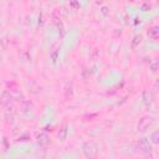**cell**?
Wrapping results in <instances>:
<instances>
[{"label": "cell", "instance_id": "6da1fadb", "mask_svg": "<svg viewBox=\"0 0 159 159\" xmlns=\"http://www.w3.org/2000/svg\"><path fill=\"white\" fill-rule=\"evenodd\" d=\"M24 97L21 94V92L16 91V89H6L2 92L1 98H0V103L2 106H6L9 103H11V101H21Z\"/></svg>", "mask_w": 159, "mask_h": 159}, {"label": "cell", "instance_id": "7a4b0ae2", "mask_svg": "<svg viewBox=\"0 0 159 159\" xmlns=\"http://www.w3.org/2000/svg\"><path fill=\"white\" fill-rule=\"evenodd\" d=\"M82 152H83V155L86 158L92 159V158H96L97 157L98 149H97V145L93 142H84L82 144Z\"/></svg>", "mask_w": 159, "mask_h": 159}, {"label": "cell", "instance_id": "3957f363", "mask_svg": "<svg viewBox=\"0 0 159 159\" xmlns=\"http://www.w3.org/2000/svg\"><path fill=\"white\" fill-rule=\"evenodd\" d=\"M153 123H154V118H153V117H150V116H144V117H142V118L139 119V122H138V124H137V130L140 132V133L147 132V130L153 125Z\"/></svg>", "mask_w": 159, "mask_h": 159}, {"label": "cell", "instance_id": "277c9868", "mask_svg": "<svg viewBox=\"0 0 159 159\" xmlns=\"http://www.w3.org/2000/svg\"><path fill=\"white\" fill-rule=\"evenodd\" d=\"M34 109H35V106H34L32 101L25 99V98H22V99L20 101V111H21L24 114L29 116L31 112H34Z\"/></svg>", "mask_w": 159, "mask_h": 159}, {"label": "cell", "instance_id": "5b68a950", "mask_svg": "<svg viewBox=\"0 0 159 159\" xmlns=\"http://www.w3.org/2000/svg\"><path fill=\"white\" fill-rule=\"evenodd\" d=\"M137 149L142 153H150L152 152V145L149 144V140L147 138H142L137 143Z\"/></svg>", "mask_w": 159, "mask_h": 159}, {"label": "cell", "instance_id": "8992f818", "mask_svg": "<svg viewBox=\"0 0 159 159\" xmlns=\"http://www.w3.org/2000/svg\"><path fill=\"white\" fill-rule=\"evenodd\" d=\"M36 139H37V143L42 147H46L48 143H50V137L45 133V132H40L36 134Z\"/></svg>", "mask_w": 159, "mask_h": 159}, {"label": "cell", "instance_id": "52a82bcc", "mask_svg": "<svg viewBox=\"0 0 159 159\" xmlns=\"http://www.w3.org/2000/svg\"><path fill=\"white\" fill-rule=\"evenodd\" d=\"M143 101H144L145 106L149 107V106L153 103V101H154V93H153V91L145 89V91L143 92Z\"/></svg>", "mask_w": 159, "mask_h": 159}, {"label": "cell", "instance_id": "ba28073f", "mask_svg": "<svg viewBox=\"0 0 159 159\" xmlns=\"http://www.w3.org/2000/svg\"><path fill=\"white\" fill-rule=\"evenodd\" d=\"M147 34H148V36H149L152 40H158V37H159V26H158V25L150 26V27L148 29Z\"/></svg>", "mask_w": 159, "mask_h": 159}, {"label": "cell", "instance_id": "9c48e42d", "mask_svg": "<svg viewBox=\"0 0 159 159\" xmlns=\"http://www.w3.org/2000/svg\"><path fill=\"white\" fill-rule=\"evenodd\" d=\"M67 14H68L67 10L65 7H62V6L61 7H57L55 10V16H57V19H60V20L61 19H66L67 17Z\"/></svg>", "mask_w": 159, "mask_h": 159}, {"label": "cell", "instance_id": "30bf717a", "mask_svg": "<svg viewBox=\"0 0 159 159\" xmlns=\"http://www.w3.org/2000/svg\"><path fill=\"white\" fill-rule=\"evenodd\" d=\"M158 67H159L158 58H153V60L149 61V70H150L153 73H155V72L158 71Z\"/></svg>", "mask_w": 159, "mask_h": 159}, {"label": "cell", "instance_id": "8fae6325", "mask_svg": "<svg viewBox=\"0 0 159 159\" xmlns=\"http://www.w3.org/2000/svg\"><path fill=\"white\" fill-rule=\"evenodd\" d=\"M65 99L68 101L70 98H72V94H73V89H72V83H68L65 88Z\"/></svg>", "mask_w": 159, "mask_h": 159}, {"label": "cell", "instance_id": "7c38bea8", "mask_svg": "<svg viewBox=\"0 0 159 159\" xmlns=\"http://www.w3.org/2000/svg\"><path fill=\"white\" fill-rule=\"evenodd\" d=\"M150 142L153 143V144H159V132L158 130H155V132H153L152 133V135H150Z\"/></svg>", "mask_w": 159, "mask_h": 159}, {"label": "cell", "instance_id": "4fadbf2b", "mask_svg": "<svg viewBox=\"0 0 159 159\" xmlns=\"http://www.w3.org/2000/svg\"><path fill=\"white\" fill-rule=\"evenodd\" d=\"M66 134H67V125H63V127L60 129V133H58V139H60V140H65Z\"/></svg>", "mask_w": 159, "mask_h": 159}, {"label": "cell", "instance_id": "5bb4252c", "mask_svg": "<svg viewBox=\"0 0 159 159\" xmlns=\"http://www.w3.org/2000/svg\"><path fill=\"white\" fill-rule=\"evenodd\" d=\"M140 42H142V36H140V35L134 36V37H133V41H132V47H133V48H135Z\"/></svg>", "mask_w": 159, "mask_h": 159}, {"label": "cell", "instance_id": "9a60e30c", "mask_svg": "<svg viewBox=\"0 0 159 159\" xmlns=\"http://www.w3.org/2000/svg\"><path fill=\"white\" fill-rule=\"evenodd\" d=\"M140 9H142L143 11H148V10L152 9V5H150L148 1H145V2H143V4L140 5Z\"/></svg>", "mask_w": 159, "mask_h": 159}, {"label": "cell", "instance_id": "2e32d148", "mask_svg": "<svg viewBox=\"0 0 159 159\" xmlns=\"http://www.w3.org/2000/svg\"><path fill=\"white\" fill-rule=\"evenodd\" d=\"M70 7L71 9H78L80 7V4L77 2V0H70Z\"/></svg>", "mask_w": 159, "mask_h": 159}, {"label": "cell", "instance_id": "e0dca14e", "mask_svg": "<svg viewBox=\"0 0 159 159\" xmlns=\"http://www.w3.org/2000/svg\"><path fill=\"white\" fill-rule=\"evenodd\" d=\"M101 11H102V14H103V15H104V16H107V14H108V9H107V7H106V6H103V7H102V10H101Z\"/></svg>", "mask_w": 159, "mask_h": 159}, {"label": "cell", "instance_id": "ac0fdd59", "mask_svg": "<svg viewBox=\"0 0 159 159\" xmlns=\"http://www.w3.org/2000/svg\"><path fill=\"white\" fill-rule=\"evenodd\" d=\"M94 2H96L97 5H102V4H103V0H94Z\"/></svg>", "mask_w": 159, "mask_h": 159}]
</instances>
